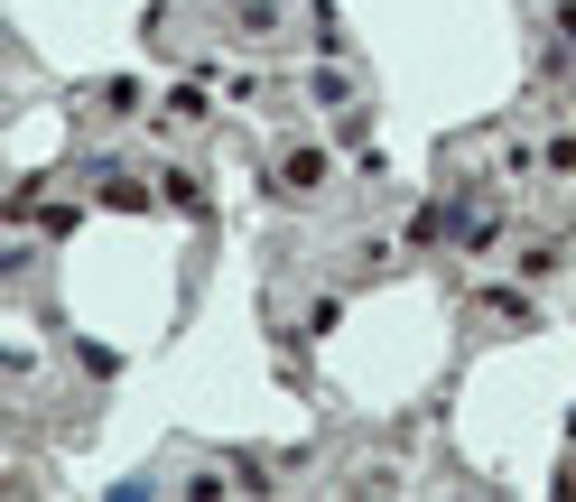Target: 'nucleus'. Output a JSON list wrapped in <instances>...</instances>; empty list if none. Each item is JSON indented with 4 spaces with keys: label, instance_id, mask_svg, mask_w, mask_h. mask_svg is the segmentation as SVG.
<instances>
[{
    "label": "nucleus",
    "instance_id": "obj_1",
    "mask_svg": "<svg viewBox=\"0 0 576 502\" xmlns=\"http://www.w3.org/2000/svg\"><path fill=\"white\" fill-rule=\"evenodd\" d=\"M279 187H288V196L326 187V149H279Z\"/></svg>",
    "mask_w": 576,
    "mask_h": 502
}]
</instances>
